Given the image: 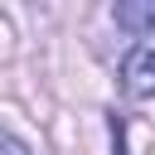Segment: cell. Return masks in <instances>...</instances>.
Returning <instances> with one entry per match:
<instances>
[{"instance_id": "6da1fadb", "label": "cell", "mask_w": 155, "mask_h": 155, "mask_svg": "<svg viewBox=\"0 0 155 155\" xmlns=\"http://www.w3.org/2000/svg\"><path fill=\"white\" fill-rule=\"evenodd\" d=\"M121 87L131 97H155V44H136L126 58H121Z\"/></svg>"}, {"instance_id": "7a4b0ae2", "label": "cell", "mask_w": 155, "mask_h": 155, "mask_svg": "<svg viewBox=\"0 0 155 155\" xmlns=\"http://www.w3.org/2000/svg\"><path fill=\"white\" fill-rule=\"evenodd\" d=\"M111 15H116V24H121L126 34H136V39L155 34V0H121Z\"/></svg>"}, {"instance_id": "3957f363", "label": "cell", "mask_w": 155, "mask_h": 155, "mask_svg": "<svg viewBox=\"0 0 155 155\" xmlns=\"http://www.w3.org/2000/svg\"><path fill=\"white\" fill-rule=\"evenodd\" d=\"M0 155H34V150H29V145H24L19 136H10V131L0 126Z\"/></svg>"}]
</instances>
